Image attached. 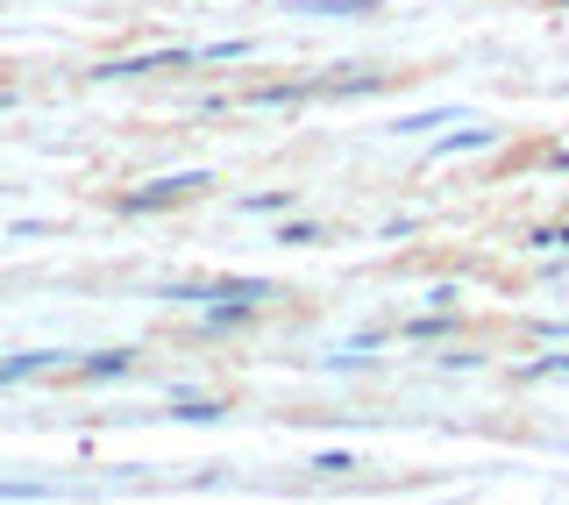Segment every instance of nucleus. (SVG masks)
Instances as JSON below:
<instances>
[{"instance_id":"obj_1","label":"nucleus","mask_w":569,"mask_h":505,"mask_svg":"<svg viewBox=\"0 0 569 505\" xmlns=\"http://www.w3.org/2000/svg\"><path fill=\"white\" fill-rule=\"evenodd\" d=\"M213 186V171H178V178H150V186H136V192H121V214H164V207H186V200H200V192Z\"/></svg>"},{"instance_id":"obj_2","label":"nucleus","mask_w":569,"mask_h":505,"mask_svg":"<svg viewBox=\"0 0 569 505\" xmlns=\"http://www.w3.org/2000/svg\"><path fill=\"white\" fill-rule=\"evenodd\" d=\"M178 65H200V50H150V58H114V65H100L93 79H142V71H178Z\"/></svg>"},{"instance_id":"obj_3","label":"nucleus","mask_w":569,"mask_h":505,"mask_svg":"<svg viewBox=\"0 0 569 505\" xmlns=\"http://www.w3.org/2000/svg\"><path fill=\"white\" fill-rule=\"evenodd\" d=\"M257 320H263L257 299H207V335H242V328H257Z\"/></svg>"},{"instance_id":"obj_4","label":"nucleus","mask_w":569,"mask_h":505,"mask_svg":"<svg viewBox=\"0 0 569 505\" xmlns=\"http://www.w3.org/2000/svg\"><path fill=\"white\" fill-rule=\"evenodd\" d=\"M64 356L58 349H14L8 364H0V385H22V377H43V370H58Z\"/></svg>"},{"instance_id":"obj_5","label":"nucleus","mask_w":569,"mask_h":505,"mask_svg":"<svg viewBox=\"0 0 569 505\" xmlns=\"http://www.w3.org/2000/svg\"><path fill=\"white\" fill-rule=\"evenodd\" d=\"M399 335H406V341H449V335H456V314H449V306H435V314H413Z\"/></svg>"},{"instance_id":"obj_6","label":"nucleus","mask_w":569,"mask_h":505,"mask_svg":"<svg viewBox=\"0 0 569 505\" xmlns=\"http://www.w3.org/2000/svg\"><path fill=\"white\" fill-rule=\"evenodd\" d=\"M136 370V356L129 349H100V356H79V377L93 385V377H129Z\"/></svg>"},{"instance_id":"obj_7","label":"nucleus","mask_w":569,"mask_h":505,"mask_svg":"<svg viewBox=\"0 0 569 505\" xmlns=\"http://www.w3.org/2000/svg\"><path fill=\"white\" fill-rule=\"evenodd\" d=\"M470 150H491V129H456V136H435V157H470Z\"/></svg>"},{"instance_id":"obj_8","label":"nucleus","mask_w":569,"mask_h":505,"mask_svg":"<svg viewBox=\"0 0 569 505\" xmlns=\"http://www.w3.org/2000/svg\"><path fill=\"white\" fill-rule=\"evenodd\" d=\"M221 413H228L221 399H178V406H171V420H186V427H207V420H221Z\"/></svg>"},{"instance_id":"obj_9","label":"nucleus","mask_w":569,"mask_h":505,"mask_svg":"<svg viewBox=\"0 0 569 505\" xmlns=\"http://www.w3.org/2000/svg\"><path fill=\"white\" fill-rule=\"evenodd\" d=\"M292 207H299V192H284V186L278 192H249L242 200V214H292Z\"/></svg>"},{"instance_id":"obj_10","label":"nucleus","mask_w":569,"mask_h":505,"mask_svg":"<svg viewBox=\"0 0 569 505\" xmlns=\"http://www.w3.org/2000/svg\"><path fill=\"white\" fill-rule=\"evenodd\" d=\"M249 50H257L249 36H236V43H207V50H200V65H236V58H249Z\"/></svg>"},{"instance_id":"obj_11","label":"nucleus","mask_w":569,"mask_h":505,"mask_svg":"<svg viewBox=\"0 0 569 505\" xmlns=\"http://www.w3.org/2000/svg\"><path fill=\"white\" fill-rule=\"evenodd\" d=\"M363 8H378V0H307L299 14H363Z\"/></svg>"},{"instance_id":"obj_12","label":"nucleus","mask_w":569,"mask_h":505,"mask_svg":"<svg viewBox=\"0 0 569 505\" xmlns=\"http://www.w3.org/2000/svg\"><path fill=\"white\" fill-rule=\"evenodd\" d=\"M278 242H284V249H307V242H320V228H313V221H284Z\"/></svg>"},{"instance_id":"obj_13","label":"nucleus","mask_w":569,"mask_h":505,"mask_svg":"<svg viewBox=\"0 0 569 505\" xmlns=\"http://www.w3.org/2000/svg\"><path fill=\"white\" fill-rule=\"evenodd\" d=\"M441 121H449V107H441V115H406L391 136H420V129H441Z\"/></svg>"},{"instance_id":"obj_14","label":"nucleus","mask_w":569,"mask_h":505,"mask_svg":"<svg viewBox=\"0 0 569 505\" xmlns=\"http://www.w3.org/2000/svg\"><path fill=\"white\" fill-rule=\"evenodd\" d=\"M313 471H320V477H342V471H356V456H342V448H328V456H313Z\"/></svg>"},{"instance_id":"obj_15","label":"nucleus","mask_w":569,"mask_h":505,"mask_svg":"<svg viewBox=\"0 0 569 505\" xmlns=\"http://www.w3.org/2000/svg\"><path fill=\"white\" fill-rule=\"evenodd\" d=\"M533 249H569V221H556V228H533Z\"/></svg>"},{"instance_id":"obj_16","label":"nucleus","mask_w":569,"mask_h":505,"mask_svg":"<svg viewBox=\"0 0 569 505\" xmlns=\"http://www.w3.org/2000/svg\"><path fill=\"white\" fill-rule=\"evenodd\" d=\"M569 370V349L562 356H541V364H527V377H562Z\"/></svg>"},{"instance_id":"obj_17","label":"nucleus","mask_w":569,"mask_h":505,"mask_svg":"<svg viewBox=\"0 0 569 505\" xmlns=\"http://www.w3.org/2000/svg\"><path fill=\"white\" fill-rule=\"evenodd\" d=\"M556 8H569V0H556Z\"/></svg>"},{"instance_id":"obj_18","label":"nucleus","mask_w":569,"mask_h":505,"mask_svg":"<svg viewBox=\"0 0 569 505\" xmlns=\"http://www.w3.org/2000/svg\"><path fill=\"white\" fill-rule=\"evenodd\" d=\"M562 93H569V86H562Z\"/></svg>"}]
</instances>
